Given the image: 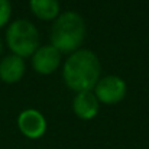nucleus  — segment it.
<instances>
[{"mask_svg": "<svg viewBox=\"0 0 149 149\" xmlns=\"http://www.w3.org/2000/svg\"><path fill=\"white\" fill-rule=\"evenodd\" d=\"M100 61L94 52L88 49H77L65 61L62 77L65 84L77 91H91L100 78Z\"/></svg>", "mask_w": 149, "mask_h": 149, "instance_id": "f257e3e1", "label": "nucleus"}, {"mask_svg": "<svg viewBox=\"0 0 149 149\" xmlns=\"http://www.w3.org/2000/svg\"><path fill=\"white\" fill-rule=\"evenodd\" d=\"M86 36V23L77 12L59 15L51 29V44L64 54H72L78 49Z\"/></svg>", "mask_w": 149, "mask_h": 149, "instance_id": "f03ea898", "label": "nucleus"}, {"mask_svg": "<svg viewBox=\"0 0 149 149\" xmlns=\"http://www.w3.org/2000/svg\"><path fill=\"white\" fill-rule=\"evenodd\" d=\"M6 42L13 55L20 58L31 56L39 48V33L32 22L19 19L9 25L6 31Z\"/></svg>", "mask_w": 149, "mask_h": 149, "instance_id": "7ed1b4c3", "label": "nucleus"}, {"mask_svg": "<svg viewBox=\"0 0 149 149\" xmlns=\"http://www.w3.org/2000/svg\"><path fill=\"white\" fill-rule=\"evenodd\" d=\"M126 94V83L117 75H107L99 80L94 87V96L106 104L117 103Z\"/></svg>", "mask_w": 149, "mask_h": 149, "instance_id": "20e7f679", "label": "nucleus"}, {"mask_svg": "<svg viewBox=\"0 0 149 149\" xmlns=\"http://www.w3.org/2000/svg\"><path fill=\"white\" fill-rule=\"evenodd\" d=\"M17 126L19 130L29 139H38L41 138L47 130V120L44 116L33 109L23 110L17 117Z\"/></svg>", "mask_w": 149, "mask_h": 149, "instance_id": "39448f33", "label": "nucleus"}, {"mask_svg": "<svg viewBox=\"0 0 149 149\" xmlns=\"http://www.w3.org/2000/svg\"><path fill=\"white\" fill-rule=\"evenodd\" d=\"M59 61H61V52L55 49L52 45L39 47L32 56L33 70L42 75H48L54 72L58 68Z\"/></svg>", "mask_w": 149, "mask_h": 149, "instance_id": "423d86ee", "label": "nucleus"}, {"mask_svg": "<svg viewBox=\"0 0 149 149\" xmlns=\"http://www.w3.org/2000/svg\"><path fill=\"white\" fill-rule=\"evenodd\" d=\"M99 104L100 101L91 91H81V93H77V96L74 97L72 109H74V113L80 119L90 120L97 116Z\"/></svg>", "mask_w": 149, "mask_h": 149, "instance_id": "0eeeda50", "label": "nucleus"}, {"mask_svg": "<svg viewBox=\"0 0 149 149\" xmlns=\"http://www.w3.org/2000/svg\"><path fill=\"white\" fill-rule=\"evenodd\" d=\"M25 61L17 55H7L0 61V80L13 84L17 83L25 74Z\"/></svg>", "mask_w": 149, "mask_h": 149, "instance_id": "6e6552de", "label": "nucleus"}, {"mask_svg": "<svg viewBox=\"0 0 149 149\" xmlns=\"http://www.w3.org/2000/svg\"><path fill=\"white\" fill-rule=\"evenodd\" d=\"M29 6L32 13L42 20H52L59 16L58 0H31Z\"/></svg>", "mask_w": 149, "mask_h": 149, "instance_id": "1a4fd4ad", "label": "nucleus"}, {"mask_svg": "<svg viewBox=\"0 0 149 149\" xmlns=\"http://www.w3.org/2000/svg\"><path fill=\"white\" fill-rule=\"evenodd\" d=\"M12 15V6L9 0H0V28H3Z\"/></svg>", "mask_w": 149, "mask_h": 149, "instance_id": "9d476101", "label": "nucleus"}, {"mask_svg": "<svg viewBox=\"0 0 149 149\" xmlns=\"http://www.w3.org/2000/svg\"><path fill=\"white\" fill-rule=\"evenodd\" d=\"M1 51H3V45H1V41H0V54H1Z\"/></svg>", "mask_w": 149, "mask_h": 149, "instance_id": "9b49d317", "label": "nucleus"}]
</instances>
